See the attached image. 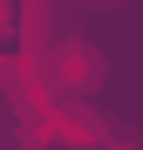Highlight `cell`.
I'll return each mask as SVG.
<instances>
[{
	"instance_id": "cell-1",
	"label": "cell",
	"mask_w": 143,
	"mask_h": 150,
	"mask_svg": "<svg viewBox=\"0 0 143 150\" xmlns=\"http://www.w3.org/2000/svg\"><path fill=\"white\" fill-rule=\"evenodd\" d=\"M48 75H55L61 89H75V96L102 89V48H89V41H61L55 62H48Z\"/></svg>"
}]
</instances>
